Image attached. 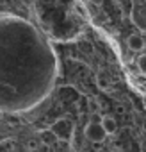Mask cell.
Masks as SVG:
<instances>
[{"label": "cell", "instance_id": "6da1fadb", "mask_svg": "<svg viewBox=\"0 0 146 152\" xmlns=\"http://www.w3.org/2000/svg\"><path fill=\"white\" fill-rule=\"evenodd\" d=\"M52 132H53V136H55V140H59V141H68V140H71V134H73V125L68 122V120H64V118H59L52 127Z\"/></svg>", "mask_w": 146, "mask_h": 152}, {"label": "cell", "instance_id": "7a4b0ae2", "mask_svg": "<svg viewBox=\"0 0 146 152\" xmlns=\"http://www.w3.org/2000/svg\"><path fill=\"white\" fill-rule=\"evenodd\" d=\"M84 134H86V138H87L89 141H93V143H102V141L107 138V132L103 131L100 120H98V122H95V120L89 122V124L86 125V129H84Z\"/></svg>", "mask_w": 146, "mask_h": 152}, {"label": "cell", "instance_id": "3957f363", "mask_svg": "<svg viewBox=\"0 0 146 152\" xmlns=\"http://www.w3.org/2000/svg\"><path fill=\"white\" fill-rule=\"evenodd\" d=\"M126 47L132 50V52H142L144 47H146V41L141 34H130L126 38Z\"/></svg>", "mask_w": 146, "mask_h": 152}, {"label": "cell", "instance_id": "277c9868", "mask_svg": "<svg viewBox=\"0 0 146 152\" xmlns=\"http://www.w3.org/2000/svg\"><path fill=\"white\" fill-rule=\"evenodd\" d=\"M100 124H102V127H103V131H105L107 134H114V132H116V129H118L116 120H114L112 116H109V115L102 116V118H100Z\"/></svg>", "mask_w": 146, "mask_h": 152}, {"label": "cell", "instance_id": "5b68a950", "mask_svg": "<svg viewBox=\"0 0 146 152\" xmlns=\"http://www.w3.org/2000/svg\"><path fill=\"white\" fill-rule=\"evenodd\" d=\"M38 138H39V141H41L43 145H46V147H50V145L53 143V140H55L52 129H43V131H39V132H38Z\"/></svg>", "mask_w": 146, "mask_h": 152}, {"label": "cell", "instance_id": "8992f818", "mask_svg": "<svg viewBox=\"0 0 146 152\" xmlns=\"http://www.w3.org/2000/svg\"><path fill=\"white\" fill-rule=\"evenodd\" d=\"M137 68L141 70V73L146 75V54H141V56L137 57Z\"/></svg>", "mask_w": 146, "mask_h": 152}, {"label": "cell", "instance_id": "52a82bcc", "mask_svg": "<svg viewBox=\"0 0 146 152\" xmlns=\"http://www.w3.org/2000/svg\"><path fill=\"white\" fill-rule=\"evenodd\" d=\"M39 143H41V141H39L38 138H30V140L27 141V145H25V147H27V150H38Z\"/></svg>", "mask_w": 146, "mask_h": 152}, {"label": "cell", "instance_id": "ba28073f", "mask_svg": "<svg viewBox=\"0 0 146 152\" xmlns=\"http://www.w3.org/2000/svg\"><path fill=\"white\" fill-rule=\"evenodd\" d=\"M96 84H98L100 90H107L109 88V83L105 81V77H96Z\"/></svg>", "mask_w": 146, "mask_h": 152}, {"label": "cell", "instance_id": "9c48e42d", "mask_svg": "<svg viewBox=\"0 0 146 152\" xmlns=\"http://www.w3.org/2000/svg\"><path fill=\"white\" fill-rule=\"evenodd\" d=\"M144 88H146V86H144Z\"/></svg>", "mask_w": 146, "mask_h": 152}]
</instances>
